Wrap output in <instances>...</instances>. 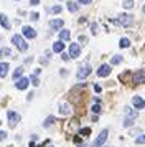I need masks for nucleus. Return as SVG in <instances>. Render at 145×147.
Instances as JSON below:
<instances>
[{"instance_id":"nucleus-13","label":"nucleus","mask_w":145,"mask_h":147,"mask_svg":"<svg viewBox=\"0 0 145 147\" xmlns=\"http://www.w3.org/2000/svg\"><path fill=\"white\" fill-rule=\"evenodd\" d=\"M23 35H25L26 38H35V36H36V32H35L32 27L26 25V27H23Z\"/></svg>"},{"instance_id":"nucleus-27","label":"nucleus","mask_w":145,"mask_h":147,"mask_svg":"<svg viewBox=\"0 0 145 147\" xmlns=\"http://www.w3.org/2000/svg\"><path fill=\"white\" fill-rule=\"evenodd\" d=\"M59 12H61V5H54L50 8V13H59Z\"/></svg>"},{"instance_id":"nucleus-4","label":"nucleus","mask_w":145,"mask_h":147,"mask_svg":"<svg viewBox=\"0 0 145 147\" xmlns=\"http://www.w3.org/2000/svg\"><path fill=\"white\" fill-rule=\"evenodd\" d=\"M132 83L134 84H144L145 83V69H138L132 74Z\"/></svg>"},{"instance_id":"nucleus-6","label":"nucleus","mask_w":145,"mask_h":147,"mask_svg":"<svg viewBox=\"0 0 145 147\" xmlns=\"http://www.w3.org/2000/svg\"><path fill=\"white\" fill-rule=\"evenodd\" d=\"M137 111H134V109H129V113H127V116H125V119H124V127H129L134 124V121L137 119Z\"/></svg>"},{"instance_id":"nucleus-35","label":"nucleus","mask_w":145,"mask_h":147,"mask_svg":"<svg viewBox=\"0 0 145 147\" xmlns=\"http://www.w3.org/2000/svg\"><path fill=\"white\" fill-rule=\"evenodd\" d=\"M94 91H96V93H101V91H102V88L99 86V84H96V86H94Z\"/></svg>"},{"instance_id":"nucleus-25","label":"nucleus","mask_w":145,"mask_h":147,"mask_svg":"<svg viewBox=\"0 0 145 147\" xmlns=\"http://www.w3.org/2000/svg\"><path fill=\"white\" fill-rule=\"evenodd\" d=\"M89 134H91V129H89V127H83V129H79V136H89Z\"/></svg>"},{"instance_id":"nucleus-22","label":"nucleus","mask_w":145,"mask_h":147,"mask_svg":"<svg viewBox=\"0 0 145 147\" xmlns=\"http://www.w3.org/2000/svg\"><path fill=\"white\" fill-rule=\"evenodd\" d=\"M21 74H23V68L20 66V68H17V69L13 71V80H20V78H21Z\"/></svg>"},{"instance_id":"nucleus-3","label":"nucleus","mask_w":145,"mask_h":147,"mask_svg":"<svg viewBox=\"0 0 145 147\" xmlns=\"http://www.w3.org/2000/svg\"><path fill=\"white\" fill-rule=\"evenodd\" d=\"M109 137V129H104V131H101V134L97 136V139L92 142V147H102L105 144V140Z\"/></svg>"},{"instance_id":"nucleus-9","label":"nucleus","mask_w":145,"mask_h":147,"mask_svg":"<svg viewBox=\"0 0 145 147\" xmlns=\"http://www.w3.org/2000/svg\"><path fill=\"white\" fill-rule=\"evenodd\" d=\"M112 71V68L111 65H101L97 69V76H101V78H105V76H109Z\"/></svg>"},{"instance_id":"nucleus-19","label":"nucleus","mask_w":145,"mask_h":147,"mask_svg":"<svg viewBox=\"0 0 145 147\" xmlns=\"http://www.w3.org/2000/svg\"><path fill=\"white\" fill-rule=\"evenodd\" d=\"M78 5H76V2H68V10L71 12V13H76L78 12Z\"/></svg>"},{"instance_id":"nucleus-20","label":"nucleus","mask_w":145,"mask_h":147,"mask_svg":"<svg viewBox=\"0 0 145 147\" xmlns=\"http://www.w3.org/2000/svg\"><path fill=\"white\" fill-rule=\"evenodd\" d=\"M3 56H12V51H10V48H0V60H2Z\"/></svg>"},{"instance_id":"nucleus-2","label":"nucleus","mask_w":145,"mask_h":147,"mask_svg":"<svg viewBox=\"0 0 145 147\" xmlns=\"http://www.w3.org/2000/svg\"><path fill=\"white\" fill-rule=\"evenodd\" d=\"M132 15H125V13H120L117 15V18L115 20H112V23H119V25H122V27H129L132 25Z\"/></svg>"},{"instance_id":"nucleus-28","label":"nucleus","mask_w":145,"mask_h":147,"mask_svg":"<svg viewBox=\"0 0 145 147\" xmlns=\"http://www.w3.org/2000/svg\"><path fill=\"white\" fill-rule=\"evenodd\" d=\"M30 81H32V84H33V86H38V84H40V80L36 78V76H35V74H33L32 78H30Z\"/></svg>"},{"instance_id":"nucleus-31","label":"nucleus","mask_w":145,"mask_h":147,"mask_svg":"<svg viewBox=\"0 0 145 147\" xmlns=\"http://www.w3.org/2000/svg\"><path fill=\"white\" fill-rule=\"evenodd\" d=\"M91 28H92V35H97V32H99V30H97V25H96V23H92Z\"/></svg>"},{"instance_id":"nucleus-32","label":"nucleus","mask_w":145,"mask_h":147,"mask_svg":"<svg viewBox=\"0 0 145 147\" xmlns=\"http://www.w3.org/2000/svg\"><path fill=\"white\" fill-rule=\"evenodd\" d=\"M38 17H40V15L36 13V12H33V13H30V18H32V20H38Z\"/></svg>"},{"instance_id":"nucleus-7","label":"nucleus","mask_w":145,"mask_h":147,"mask_svg":"<svg viewBox=\"0 0 145 147\" xmlns=\"http://www.w3.org/2000/svg\"><path fill=\"white\" fill-rule=\"evenodd\" d=\"M91 74V65H83V66L79 68V71L76 73V78L78 80H84Z\"/></svg>"},{"instance_id":"nucleus-15","label":"nucleus","mask_w":145,"mask_h":147,"mask_svg":"<svg viewBox=\"0 0 145 147\" xmlns=\"http://www.w3.org/2000/svg\"><path fill=\"white\" fill-rule=\"evenodd\" d=\"M59 113L63 114V116H68V114L71 113V107H69V104H68V102H63V104L59 106Z\"/></svg>"},{"instance_id":"nucleus-16","label":"nucleus","mask_w":145,"mask_h":147,"mask_svg":"<svg viewBox=\"0 0 145 147\" xmlns=\"http://www.w3.org/2000/svg\"><path fill=\"white\" fill-rule=\"evenodd\" d=\"M63 50H64V43H63L61 40H59V41H56V43L53 45V51H54V53H61Z\"/></svg>"},{"instance_id":"nucleus-21","label":"nucleus","mask_w":145,"mask_h":147,"mask_svg":"<svg viewBox=\"0 0 145 147\" xmlns=\"http://www.w3.org/2000/svg\"><path fill=\"white\" fill-rule=\"evenodd\" d=\"M54 121H56V117H54V116H50V117H46V119H45L43 126H45V127H50L51 124H54Z\"/></svg>"},{"instance_id":"nucleus-29","label":"nucleus","mask_w":145,"mask_h":147,"mask_svg":"<svg viewBox=\"0 0 145 147\" xmlns=\"http://www.w3.org/2000/svg\"><path fill=\"white\" fill-rule=\"evenodd\" d=\"M135 142H137V144H145V134L144 136H138L137 139H135Z\"/></svg>"},{"instance_id":"nucleus-30","label":"nucleus","mask_w":145,"mask_h":147,"mask_svg":"<svg viewBox=\"0 0 145 147\" xmlns=\"http://www.w3.org/2000/svg\"><path fill=\"white\" fill-rule=\"evenodd\" d=\"M91 111H92V113H96V114L101 113V106H99V104H94V106L91 107Z\"/></svg>"},{"instance_id":"nucleus-23","label":"nucleus","mask_w":145,"mask_h":147,"mask_svg":"<svg viewBox=\"0 0 145 147\" xmlns=\"http://www.w3.org/2000/svg\"><path fill=\"white\" fill-rule=\"evenodd\" d=\"M120 63H122V56L120 55H115V56L111 58V65H120Z\"/></svg>"},{"instance_id":"nucleus-38","label":"nucleus","mask_w":145,"mask_h":147,"mask_svg":"<svg viewBox=\"0 0 145 147\" xmlns=\"http://www.w3.org/2000/svg\"><path fill=\"white\" fill-rule=\"evenodd\" d=\"M142 12H144V13H145V5H144V8H142Z\"/></svg>"},{"instance_id":"nucleus-17","label":"nucleus","mask_w":145,"mask_h":147,"mask_svg":"<svg viewBox=\"0 0 145 147\" xmlns=\"http://www.w3.org/2000/svg\"><path fill=\"white\" fill-rule=\"evenodd\" d=\"M69 38H71L69 30H61V32H59V40H61V41H68Z\"/></svg>"},{"instance_id":"nucleus-8","label":"nucleus","mask_w":145,"mask_h":147,"mask_svg":"<svg viewBox=\"0 0 145 147\" xmlns=\"http://www.w3.org/2000/svg\"><path fill=\"white\" fill-rule=\"evenodd\" d=\"M132 104H134V107L138 109V111L145 109V99L140 98V96H134V98H132Z\"/></svg>"},{"instance_id":"nucleus-10","label":"nucleus","mask_w":145,"mask_h":147,"mask_svg":"<svg viewBox=\"0 0 145 147\" xmlns=\"http://www.w3.org/2000/svg\"><path fill=\"white\" fill-rule=\"evenodd\" d=\"M79 55H81V47H79L78 43H71V47H69V56L71 58H78Z\"/></svg>"},{"instance_id":"nucleus-14","label":"nucleus","mask_w":145,"mask_h":147,"mask_svg":"<svg viewBox=\"0 0 145 147\" xmlns=\"http://www.w3.org/2000/svg\"><path fill=\"white\" fill-rule=\"evenodd\" d=\"M0 23H2V27L5 28V30H10V22H8V18H7L5 13H0Z\"/></svg>"},{"instance_id":"nucleus-39","label":"nucleus","mask_w":145,"mask_h":147,"mask_svg":"<svg viewBox=\"0 0 145 147\" xmlns=\"http://www.w3.org/2000/svg\"><path fill=\"white\" fill-rule=\"evenodd\" d=\"M0 124H2V122H0Z\"/></svg>"},{"instance_id":"nucleus-12","label":"nucleus","mask_w":145,"mask_h":147,"mask_svg":"<svg viewBox=\"0 0 145 147\" xmlns=\"http://www.w3.org/2000/svg\"><path fill=\"white\" fill-rule=\"evenodd\" d=\"M63 25H64V22L61 20V18H54V20H50V27H51L53 30L63 28Z\"/></svg>"},{"instance_id":"nucleus-18","label":"nucleus","mask_w":145,"mask_h":147,"mask_svg":"<svg viewBox=\"0 0 145 147\" xmlns=\"http://www.w3.org/2000/svg\"><path fill=\"white\" fill-rule=\"evenodd\" d=\"M8 73V63H0V78H5Z\"/></svg>"},{"instance_id":"nucleus-37","label":"nucleus","mask_w":145,"mask_h":147,"mask_svg":"<svg viewBox=\"0 0 145 147\" xmlns=\"http://www.w3.org/2000/svg\"><path fill=\"white\" fill-rule=\"evenodd\" d=\"M40 0H30V5H38Z\"/></svg>"},{"instance_id":"nucleus-36","label":"nucleus","mask_w":145,"mask_h":147,"mask_svg":"<svg viewBox=\"0 0 145 147\" xmlns=\"http://www.w3.org/2000/svg\"><path fill=\"white\" fill-rule=\"evenodd\" d=\"M61 58H63L64 61H68L69 58H71V56H69V55H66V53H63V56H61Z\"/></svg>"},{"instance_id":"nucleus-24","label":"nucleus","mask_w":145,"mask_h":147,"mask_svg":"<svg viewBox=\"0 0 145 147\" xmlns=\"http://www.w3.org/2000/svg\"><path fill=\"white\" fill-rule=\"evenodd\" d=\"M129 45H130V40H129V38H120V43H119L120 48H127Z\"/></svg>"},{"instance_id":"nucleus-5","label":"nucleus","mask_w":145,"mask_h":147,"mask_svg":"<svg viewBox=\"0 0 145 147\" xmlns=\"http://www.w3.org/2000/svg\"><path fill=\"white\" fill-rule=\"evenodd\" d=\"M7 117H8V126L10 127H15L20 122V119H21L20 114H17L15 111H8V113H7Z\"/></svg>"},{"instance_id":"nucleus-1","label":"nucleus","mask_w":145,"mask_h":147,"mask_svg":"<svg viewBox=\"0 0 145 147\" xmlns=\"http://www.w3.org/2000/svg\"><path fill=\"white\" fill-rule=\"evenodd\" d=\"M12 43L18 48L20 51H26V50H28V45H26V41L23 40L21 35H13L12 36Z\"/></svg>"},{"instance_id":"nucleus-26","label":"nucleus","mask_w":145,"mask_h":147,"mask_svg":"<svg viewBox=\"0 0 145 147\" xmlns=\"http://www.w3.org/2000/svg\"><path fill=\"white\" fill-rule=\"evenodd\" d=\"M122 5H124V8H132L134 7V0H124Z\"/></svg>"},{"instance_id":"nucleus-33","label":"nucleus","mask_w":145,"mask_h":147,"mask_svg":"<svg viewBox=\"0 0 145 147\" xmlns=\"http://www.w3.org/2000/svg\"><path fill=\"white\" fill-rule=\"evenodd\" d=\"M7 139V132L5 131H0V140H5Z\"/></svg>"},{"instance_id":"nucleus-11","label":"nucleus","mask_w":145,"mask_h":147,"mask_svg":"<svg viewBox=\"0 0 145 147\" xmlns=\"http://www.w3.org/2000/svg\"><path fill=\"white\" fill-rule=\"evenodd\" d=\"M28 83H30L28 78H20V80H17L15 86H17V89H26L28 88Z\"/></svg>"},{"instance_id":"nucleus-34","label":"nucleus","mask_w":145,"mask_h":147,"mask_svg":"<svg viewBox=\"0 0 145 147\" xmlns=\"http://www.w3.org/2000/svg\"><path fill=\"white\" fill-rule=\"evenodd\" d=\"M78 2H79V3H84V5H89L92 0H78Z\"/></svg>"}]
</instances>
